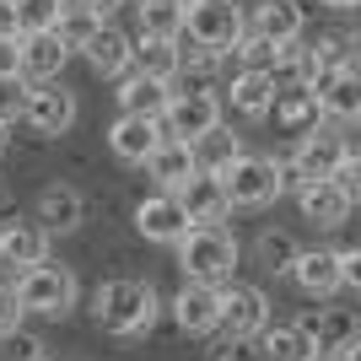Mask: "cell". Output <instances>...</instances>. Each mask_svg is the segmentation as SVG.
<instances>
[{
	"label": "cell",
	"mask_w": 361,
	"mask_h": 361,
	"mask_svg": "<svg viewBox=\"0 0 361 361\" xmlns=\"http://www.w3.org/2000/svg\"><path fill=\"white\" fill-rule=\"evenodd\" d=\"M157 313H162V297L151 281H135V275H114L92 291V318L97 329L119 334V340H140V334L157 329Z\"/></svg>",
	"instance_id": "cell-1"
},
{
	"label": "cell",
	"mask_w": 361,
	"mask_h": 361,
	"mask_svg": "<svg viewBox=\"0 0 361 361\" xmlns=\"http://www.w3.org/2000/svg\"><path fill=\"white\" fill-rule=\"evenodd\" d=\"M318 6H329V11H356L361 0H318Z\"/></svg>",
	"instance_id": "cell-43"
},
{
	"label": "cell",
	"mask_w": 361,
	"mask_h": 361,
	"mask_svg": "<svg viewBox=\"0 0 361 361\" xmlns=\"http://www.w3.org/2000/svg\"><path fill=\"white\" fill-rule=\"evenodd\" d=\"M173 318H178L183 334H216V318H221V291L183 281V291L173 297Z\"/></svg>",
	"instance_id": "cell-21"
},
{
	"label": "cell",
	"mask_w": 361,
	"mask_h": 361,
	"mask_svg": "<svg viewBox=\"0 0 361 361\" xmlns=\"http://www.w3.org/2000/svg\"><path fill=\"white\" fill-rule=\"evenodd\" d=\"M297 329L307 334L313 361H356L361 350V318L350 307H324V313L297 318Z\"/></svg>",
	"instance_id": "cell-8"
},
{
	"label": "cell",
	"mask_w": 361,
	"mask_h": 361,
	"mask_svg": "<svg viewBox=\"0 0 361 361\" xmlns=\"http://www.w3.org/2000/svg\"><path fill=\"white\" fill-rule=\"evenodd\" d=\"M71 6H81V11H92V16H97V22H108V16L119 11L124 0H71Z\"/></svg>",
	"instance_id": "cell-40"
},
{
	"label": "cell",
	"mask_w": 361,
	"mask_h": 361,
	"mask_svg": "<svg viewBox=\"0 0 361 361\" xmlns=\"http://www.w3.org/2000/svg\"><path fill=\"white\" fill-rule=\"evenodd\" d=\"M270 324V297L248 281H226L221 286V318H216V329L221 340H259V329Z\"/></svg>",
	"instance_id": "cell-9"
},
{
	"label": "cell",
	"mask_w": 361,
	"mask_h": 361,
	"mask_svg": "<svg viewBox=\"0 0 361 361\" xmlns=\"http://www.w3.org/2000/svg\"><path fill=\"white\" fill-rule=\"evenodd\" d=\"M65 0H11V22H16V38H32V32H54Z\"/></svg>",
	"instance_id": "cell-30"
},
{
	"label": "cell",
	"mask_w": 361,
	"mask_h": 361,
	"mask_svg": "<svg viewBox=\"0 0 361 361\" xmlns=\"http://www.w3.org/2000/svg\"><path fill=\"white\" fill-rule=\"evenodd\" d=\"M135 232L146 243H178L189 232V216H183V205L173 195H146L135 205Z\"/></svg>",
	"instance_id": "cell-17"
},
{
	"label": "cell",
	"mask_w": 361,
	"mask_h": 361,
	"mask_svg": "<svg viewBox=\"0 0 361 361\" xmlns=\"http://www.w3.org/2000/svg\"><path fill=\"white\" fill-rule=\"evenodd\" d=\"M248 32L264 38L270 49H291L307 32V11H302V0H259L248 16Z\"/></svg>",
	"instance_id": "cell-11"
},
{
	"label": "cell",
	"mask_w": 361,
	"mask_h": 361,
	"mask_svg": "<svg viewBox=\"0 0 361 361\" xmlns=\"http://www.w3.org/2000/svg\"><path fill=\"white\" fill-rule=\"evenodd\" d=\"M329 183H334V189H340L345 200H356V195H361V157H356V146L340 157V167L329 173Z\"/></svg>",
	"instance_id": "cell-35"
},
{
	"label": "cell",
	"mask_w": 361,
	"mask_h": 361,
	"mask_svg": "<svg viewBox=\"0 0 361 361\" xmlns=\"http://www.w3.org/2000/svg\"><path fill=\"white\" fill-rule=\"evenodd\" d=\"M16 291V307L22 313H38V318H65L75 307V297H81V286H75V275L65 270V264H32V270H22L11 281Z\"/></svg>",
	"instance_id": "cell-4"
},
{
	"label": "cell",
	"mask_w": 361,
	"mask_h": 361,
	"mask_svg": "<svg viewBox=\"0 0 361 361\" xmlns=\"http://www.w3.org/2000/svg\"><path fill=\"white\" fill-rule=\"evenodd\" d=\"M16 324H22V307H16V291H11V281H0V334H11Z\"/></svg>",
	"instance_id": "cell-39"
},
{
	"label": "cell",
	"mask_w": 361,
	"mask_h": 361,
	"mask_svg": "<svg viewBox=\"0 0 361 361\" xmlns=\"http://www.w3.org/2000/svg\"><path fill=\"white\" fill-rule=\"evenodd\" d=\"M200 167H195V151L178 146V140H162V146L146 157V178L157 183V195H178V183L183 178H195Z\"/></svg>",
	"instance_id": "cell-25"
},
{
	"label": "cell",
	"mask_w": 361,
	"mask_h": 361,
	"mask_svg": "<svg viewBox=\"0 0 361 361\" xmlns=\"http://www.w3.org/2000/svg\"><path fill=\"white\" fill-rule=\"evenodd\" d=\"M291 286L302 297H334L340 291V264H334V248H297L291 259Z\"/></svg>",
	"instance_id": "cell-18"
},
{
	"label": "cell",
	"mask_w": 361,
	"mask_h": 361,
	"mask_svg": "<svg viewBox=\"0 0 361 361\" xmlns=\"http://www.w3.org/2000/svg\"><path fill=\"white\" fill-rule=\"evenodd\" d=\"M0 38H16V22H11V0H0Z\"/></svg>",
	"instance_id": "cell-42"
},
{
	"label": "cell",
	"mask_w": 361,
	"mask_h": 361,
	"mask_svg": "<svg viewBox=\"0 0 361 361\" xmlns=\"http://www.w3.org/2000/svg\"><path fill=\"white\" fill-rule=\"evenodd\" d=\"M254 254H259V264H264V270L270 275H286L291 270V259H297V238H291V232H259V243H254Z\"/></svg>",
	"instance_id": "cell-33"
},
{
	"label": "cell",
	"mask_w": 361,
	"mask_h": 361,
	"mask_svg": "<svg viewBox=\"0 0 361 361\" xmlns=\"http://www.w3.org/2000/svg\"><path fill=\"white\" fill-rule=\"evenodd\" d=\"M243 32H248V16L238 0H183V38L216 49V54H232Z\"/></svg>",
	"instance_id": "cell-6"
},
{
	"label": "cell",
	"mask_w": 361,
	"mask_h": 361,
	"mask_svg": "<svg viewBox=\"0 0 361 361\" xmlns=\"http://www.w3.org/2000/svg\"><path fill=\"white\" fill-rule=\"evenodd\" d=\"M97 27H103V22H97L92 11H81V6H71V0H65L60 22H54V38H60L65 54H81V49L92 44V32H97Z\"/></svg>",
	"instance_id": "cell-31"
},
{
	"label": "cell",
	"mask_w": 361,
	"mask_h": 361,
	"mask_svg": "<svg viewBox=\"0 0 361 361\" xmlns=\"http://www.w3.org/2000/svg\"><path fill=\"white\" fill-rule=\"evenodd\" d=\"M334 264H340V291L361 286V254L356 248H334Z\"/></svg>",
	"instance_id": "cell-37"
},
{
	"label": "cell",
	"mask_w": 361,
	"mask_h": 361,
	"mask_svg": "<svg viewBox=\"0 0 361 361\" xmlns=\"http://www.w3.org/2000/svg\"><path fill=\"white\" fill-rule=\"evenodd\" d=\"M135 6H140V0H135Z\"/></svg>",
	"instance_id": "cell-45"
},
{
	"label": "cell",
	"mask_w": 361,
	"mask_h": 361,
	"mask_svg": "<svg viewBox=\"0 0 361 361\" xmlns=\"http://www.w3.org/2000/svg\"><path fill=\"white\" fill-rule=\"evenodd\" d=\"M49 259V232L38 221H6L0 216V264H16V275Z\"/></svg>",
	"instance_id": "cell-16"
},
{
	"label": "cell",
	"mask_w": 361,
	"mask_h": 361,
	"mask_svg": "<svg viewBox=\"0 0 361 361\" xmlns=\"http://www.w3.org/2000/svg\"><path fill=\"white\" fill-rule=\"evenodd\" d=\"M216 178H221L226 205H232V211H264V205H275V200H281L275 157H254V151H243L238 162H226Z\"/></svg>",
	"instance_id": "cell-5"
},
{
	"label": "cell",
	"mask_w": 361,
	"mask_h": 361,
	"mask_svg": "<svg viewBox=\"0 0 361 361\" xmlns=\"http://www.w3.org/2000/svg\"><path fill=\"white\" fill-rule=\"evenodd\" d=\"M254 345L264 361H313V345H307V334L297 324H264Z\"/></svg>",
	"instance_id": "cell-27"
},
{
	"label": "cell",
	"mask_w": 361,
	"mask_h": 361,
	"mask_svg": "<svg viewBox=\"0 0 361 361\" xmlns=\"http://www.w3.org/2000/svg\"><path fill=\"white\" fill-rule=\"evenodd\" d=\"M22 124H27L32 135H44V140L65 135V130L75 124V92L65 87V81L32 87V97H27V114H22Z\"/></svg>",
	"instance_id": "cell-10"
},
{
	"label": "cell",
	"mask_w": 361,
	"mask_h": 361,
	"mask_svg": "<svg viewBox=\"0 0 361 361\" xmlns=\"http://www.w3.org/2000/svg\"><path fill=\"white\" fill-rule=\"evenodd\" d=\"M350 151V140L340 130H313V135H302L291 157L275 162V178H281V195H302L307 183H324L340 167V157Z\"/></svg>",
	"instance_id": "cell-3"
},
{
	"label": "cell",
	"mask_w": 361,
	"mask_h": 361,
	"mask_svg": "<svg viewBox=\"0 0 361 361\" xmlns=\"http://www.w3.org/2000/svg\"><path fill=\"white\" fill-rule=\"evenodd\" d=\"M318 97V114L334 124V130H350L361 114V75L356 65H345V71H334V75H318L313 87H307Z\"/></svg>",
	"instance_id": "cell-12"
},
{
	"label": "cell",
	"mask_w": 361,
	"mask_h": 361,
	"mask_svg": "<svg viewBox=\"0 0 361 361\" xmlns=\"http://www.w3.org/2000/svg\"><path fill=\"white\" fill-rule=\"evenodd\" d=\"M173 200L183 205L189 226H226V216H232L226 189H221V178H216V173H195V178H183Z\"/></svg>",
	"instance_id": "cell-13"
},
{
	"label": "cell",
	"mask_w": 361,
	"mask_h": 361,
	"mask_svg": "<svg viewBox=\"0 0 361 361\" xmlns=\"http://www.w3.org/2000/svg\"><path fill=\"white\" fill-rule=\"evenodd\" d=\"M189 151H195V167H200V173H221L226 162H238V157H243L238 135H226V124H221V130H211V135L200 140V146H189Z\"/></svg>",
	"instance_id": "cell-32"
},
{
	"label": "cell",
	"mask_w": 361,
	"mask_h": 361,
	"mask_svg": "<svg viewBox=\"0 0 361 361\" xmlns=\"http://www.w3.org/2000/svg\"><path fill=\"white\" fill-rule=\"evenodd\" d=\"M297 205H302V221H313L318 232H334V226H345V221H350V211H356V200H345L329 178H324V183H307V189L297 195Z\"/></svg>",
	"instance_id": "cell-23"
},
{
	"label": "cell",
	"mask_w": 361,
	"mask_h": 361,
	"mask_svg": "<svg viewBox=\"0 0 361 361\" xmlns=\"http://www.w3.org/2000/svg\"><path fill=\"white\" fill-rule=\"evenodd\" d=\"M32 361H44V356H32Z\"/></svg>",
	"instance_id": "cell-44"
},
{
	"label": "cell",
	"mask_w": 361,
	"mask_h": 361,
	"mask_svg": "<svg viewBox=\"0 0 361 361\" xmlns=\"http://www.w3.org/2000/svg\"><path fill=\"white\" fill-rule=\"evenodd\" d=\"M157 124H162V140L200 146L211 130H221V97H216V92H173V97H167V114Z\"/></svg>",
	"instance_id": "cell-7"
},
{
	"label": "cell",
	"mask_w": 361,
	"mask_h": 361,
	"mask_svg": "<svg viewBox=\"0 0 361 361\" xmlns=\"http://www.w3.org/2000/svg\"><path fill=\"white\" fill-rule=\"evenodd\" d=\"M157 146H162V124L130 119V114H119V119L108 124V151H114L119 162H130V167H146V157Z\"/></svg>",
	"instance_id": "cell-20"
},
{
	"label": "cell",
	"mask_w": 361,
	"mask_h": 361,
	"mask_svg": "<svg viewBox=\"0 0 361 361\" xmlns=\"http://www.w3.org/2000/svg\"><path fill=\"white\" fill-rule=\"evenodd\" d=\"M264 119H275V130H281V135H291V140H302V135H313V130H324L318 97H313L307 87L275 92V103H270V114H264Z\"/></svg>",
	"instance_id": "cell-15"
},
{
	"label": "cell",
	"mask_w": 361,
	"mask_h": 361,
	"mask_svg": "<svg viewBox=\"0 0 361 361\" xmlns=\"http://www.w3.org/2000/svg\"><path fill=\"white\" fill-rule=\"evenodd\" d=\"M130 71L151 81H173L178 75V44L173 38H135L130 44Z\"/></svg>",
	"instance_id": "cell-26"
},
{
	"label": "cell",
	"mask_w": 361,
	"mask_h": 361,
	"mask_svg": "<svg viewBox=\"0 0 361 361\" xmlns=\"http://www.w3.org/2000/svg\"><path fill=\"white\" fill-rule=\"evenodd\" d=\"M27 97H32V87L22 81V75H11V81H0V130H11V124H22V114H27Z\"/></svg>",
	"instance_id": "cell-34"
},
{
	"label": "cell",
	"mask_w": 361,
	"mask_h": 361,
	"mask_svg": "<svg viewBox=\"0 0 361 361\" xmlns=\"http://www.w3.org/2000/svg\"><path fill=\"white\" fill-rule=\"evenodd\" d=\"M0 350H6V356H0V361H32V356H44V345H38L32 334H22V329L0 334Z\"/></svg>",
	"instance_id": "cell-36"
},
{
	"label": "cell",
	"mask_w": 361,
	"mask_h": 361,
	"mask_svg": "<svg viewBox=\"0 0 361 361\" xmlns=\"http://www.w3.org/2000/svg\"><path fill=\"white\" fill-rule=\"evenodd\" d=\"M140 38H178L183 32V0H140Z\"/></svg>",
	"instance_id": "cell-29"
},
{
	"label": "cell",
	"mask_w": 361,
	"mask_h": 361,
	"mask_svg": "<svg viewBox=\"0 0 361 361\" xmlns=\"http://www.w3.org/2000/svg\"><path fill=\"white\" fill-rule=\"evenodd\" d=\"M275 103V87H270V75H259V71H238L232 75V114H243V119H264Z\"/></svg>",
	"instance_id": "cell-28"
},
{
	"label": "cell",
	"mask_w": 361,
	"mask_h": 361,
	"mask_svg": "<svg viewBox=\"0 0 361 361\" xmlns=\"http://www.w3.org/2000/svg\"><path fill=\"white\" fill-rule=\"evenodd\" d=\"M114 97H119V114H130V119H162L167 114V97H173V92H167V81H151V75H135V71H124L119 75V92H114Z\"/></svg>",
	"instance_id": "cell-22"
},
{
	"label": "cell",
	"mask_w": 361,
	"mask_h": 361,
	"mask_svg": "<svg viewBox=\"0 0 361 361\" xmlns=\"http://www.w3.org/2000/svg\"><path fill=\"white\" fill-rule=\"evenodd\" d=\"M130 44H135V38H130L124 27L103 22V27L92 32V44L81 49V60H87V65H92L97 75H114V81H119V75L130 71Z\"/></svg>",
	"instance_id": "cell-24"
},
{
	"label": "cell",
	"mask_w": 361,
	"mask_h": 361,
	"mask_svg": "<svg viewBox=\"0 0 361 361\" xmlns=\"http://www.w3.org/2000/svg\"><path fill=\"white\" fill-rule=\"evenodd\" d=\"M211 361H264V356H259L254 340H221V345L211 350Z\"/></svg>",
	"instance_id": "cell-38"
},
{
	"label": "cell",
	"mask_w": 361,
	"mask_h": 361,
	"mask_svg": "<svg viewBox=\"0 0 361 361\" xmlns=\"http://www.w3.org/2000/svg\"><path fill=\"white\" fill-rule=\"evenodd\" d=\"M81 216H87V200L75 195L71 183H44V189H38L32 221L44 226L49 238H54V232H75V226H81Z\"/></svg>",
	"instance_id": "cell-19"
},
{
	"label": "cell",
	"mask_w": 361,
	"mask_h": 361,
	"mask_svg": "<svg viewBox=\"0 0 361 361\" xmlns=\"http://www.w3.org/2000/svg\"><path fill=\"white\" fill-rule=\"evenodd\" d=\"M65 60H71V54L60 49V38H54V32L16 38V75H22L27 87H49V81H60Z\"/></svg>",
	"instance_id": "cell-14"
},
{
	"label": "cell",
	"mask_w": 361,
	"mask_h": 361,
	"mask_svg": "<svg viewBox=\"0 0 361 361\" xmlns=\"http://www.w3.org/2000/svg\"><path fill=\"white\" fill-rule=\"evenodd\" d=\"M173 248H178L183 281H195V286H216V291H221L226 281H238L243 243H238L232 226H189Z\"/></svg>",
	"instance_id": "cell-2"
},
{
	"label": "cell",
	"mask_w": 361,
	"mask_h": 361,
	"mask_svg": "<svg viewBox=\"0 0 361 361\" xmlns=\"http://www.w3.org/2000/svg\"><path fill=\"white\" fill-rule=\"evenodd\" d=\"M16 75V38H0V81Z\"/></svg>",
	"instance_id": "cell-41"
}]
</instances>
